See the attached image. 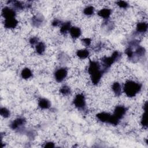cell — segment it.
<instances>
[{
  "instance_id": "ba28073f",
  "label": "cell",
  "mask_w": 148,
  "mask_h": 148,
  "mask_svg": "<svg viewBox=\"0 0 148 148\" xmlns=\"http://www.w3.org/2000/svg\"><path fill=\"white\" fill-rule=\"evenodd\" d=\"M26 120L23 117H18L14 120L10 124V128L12 130H21L25 125Z\"/></svg>"
},
{
  "instance_id": "d4e9b609",
  "label": "cell",
  "mask_w": 148,
  "mask_h": 148,
  "mask_svg": "<svg viewBox=\"0 0 148 148\" xmlns=\"http://www.w3.org/2000/svg\"><path fill=\"white\" fill-rule=\"evenodd\" d=\"M0 114L3 118H8L10 115V111L6 108H1L0 109Z\"/></svg>"
},
{
  "instance_id": "cb8c5ba5",
  "label": "cell",
  "mask_w": 148,
  "mask_h": 148,
  "mask_svg": "<svg viewBox=\"0 0 148 148\" xmlns=\"http://www.w3.org/2000/svg\"><path fill=\"white\" fill-rule=\"evenodd\" d=\"M140 124L142 125V127L145 128H146L147 127V110L144 111L141 120H140Z\"/></svg>"
},
{
  "instance_id": "5bb4252c",
  "label": "cell",
  "mask_w": 148,
  "mask_h": 148,
  "mask_svg": "<svg viewBox=\"0 0 148 148\" xmlns=\"http://www.w3.org/2000/svg\"><path fill=\"white\" fill-rule=\"evenodd\" d=\"M111 13L112 10L109 8H103L98 12V15L104 19H108L110 17Z\"/></svg>"
},
{
  "instance_id": "7c38bea8",
  "label": "cell",
  "mask_w": 148,
  "mask_h": 148,
  "mask_svg": "<svg viewBox=\"0 0 148 148\" xmlns=\"http://www.w3.org/2000/svg\"><path fill=\"white\" fill-rule=\"evenodd\" d=\"M71 36L73 39H77L79 38L82 34V31L80 28L77 27H71L69 31Z\"/></svg>"
},
{
  "instance_id": "3957f363",
  "label": "cell",
  "mask_w": 148,
  "mask_h": 148,
  "mask_svg": "<svg viewBox=\"0 0 148 148\" xmlns=\"http://www.w3.org/2000/svg\"><path fill=\"white\" fill-rule=\"evenodd\" d=\"M120 56V53L117 51H115L112 53L111 56L103 57L101 61L103 66L102 69L104 71V72H105L112 64H113L117 60H118Z\"/></svg>"
},
{
  "instance_id": "9a60e30c",
  "label": "cell",
  "mask_w": 148,
  "mask_h": 148,
  "mask_svg": "<svg viewBox=\"0 0 148 148\" xmlns=\"http://www.w3.org/2000/svg\"><path fill=\"white\" fill-rule=\"evenodd\" d=\"M38 106L42 109H47L50 107L51 103L47 99L42 98L38 101Z\"/></svg>"
},
{
  "instance_id": "277c9868",
  "label": "cell",
  "mask_w": 148,
  "mask_h": 148,
  "mask_svg": "<svg viewBox=\"0 0 148 148\" xmlns=\"http://www.w3.org/2000/svg\"><path fill=\"white\" fill-rule=\"evenodd\" d=\"M73 103L75 106L79 110H84L86 108V99L84 96L82 94H78L75 96L73 101Z\"/></svg>"
},
{
  "instance_id": "2e32d148",
  "label": "cell",
  "mask_w": 148,
  "mask_h": 148,
  "mask_svg": "<svg viewBox=\"0 0 148 148\" xmlns=\"http://www.w3.org/2000/svg\"><path fill=\"white\" fill-rule=\"evenodd\" d=\"M112 90L116 97H119L122 91L121 86L119 82H114L112 86Z\"/></svg>"
},
{
  "instance_id": "30bf717a",
  "label": "cell",
  "mask_w": 148,
  "mask_h": 148,
  "mask_svg": "<svg viewBox=\"0 0 148 148\" xmlns=\"http://www.w3.org/2000/svg\"><path fill=\"white\" fill-rule=\"evenodd\" d=\"M18 21L16 18L5 19L4 27L7 29H14L18 25Z\"/></svg>"
},
{
  "instance_id": "8fae6325",
  "label": "cell",
  "mask_w": 148,
  "mask_h": 148,
  "mask_svg": "<svg viewBox=\"0 0 148 148\" xmlns=\"http://www.w3.org/2000/svg\"><path fill=\"white\" fill-rule=\"evenodd\" d=\"M112 114L107 113V112H101L97 114V119L101 122L109 123L110 120L111 119Z\"/></svg>"
},
{
  "instance_id": "d6986e66",
  "label": "cell",
  "mask_w": 148,
  "mask_h": 148,
  "mask_svg": "<svg viewBox=\"0 0 148 148\" xmlns=\"http://www.w3.org/2000/svg\"><path fill=\"white\" fill-rule=\"evenodd\" d=\"M71 27V23L69 21L63 23L60 27V32L65 35L69 31Z\"/></svg>"
},
{
  "instance_id": "6da1fadb",
  "label": "cell",
  "mask_w": 148,
  "mask_h": 148,
  "mask_svg": "<svg viewBox=\"0 0 148 148\" xmlns=\"http://www.w3.org/2000/svg\"><path fill=\"white\" fill-rule=\"evenodd\" d=\"M88 73L90 76L92 83L94 85H97L100 82L105 72L98 62L90 60L88 66Z\"/></svg>"
},
{
  "instance_id": "603a6c76",
  "label": "cell",
  "mask_w": 148,
  "mask_h": 148,
  "mask_svg": "<svg viewBox=\"0 0 148 148\" xmlns=\"http://www.w3.org/2000/svg\"><path fill=\"white\" fill-rule=\"evenodd\" d=\"M60 92L61 94H62L64 95H68L71 93V90L69 87L67 86H63L61 87L60 90Z\"/></svg>"
},
{
  "instance_id": "484cf974",
  "label": "cell",
  "mask_w": 148,
  "mask_h": 148,
  "mask_svg": "<svg viewBox=\"0 0 148 148\" xmlns=\"http://www.w3.org/2000/svg\"><path fill=\"white\" fill-rule=\"evenodd\" d=\"M116 4L119 8L122 9H127L129 6V4L126 1H117Z\"/></svg>"
},
{
  "instance_id": "f1b7e54d",
  "label": "cell",
  "mask_w": 148,
  "mask_h": 148,
  "mask_svg": "<svg viewBox=\"0 0 148 148\" xmlns=\"http://www.w3.org/2000/svg\"><path fill=\"white\" fill-rule=\"evenodd\" d=\"M62 23H61V21L58 20V19H57V18H55L51 23V25L53 26V27H57L60 25H61Z\"/></svg>"
},
{
  "instance_id": "5b68a950",
  "label": "cell",
  "mask_w": 148,
  "mask_h": 148,
  "mask_svg": "<svg viewBox=\"0 0 148 148\" xmlns=\"http://www.w3.org/2000/svg\"><path fill=\"white\" fill-rule=\"evenodd\" d=\"M68 71L65 68H61L56 71L54 73V78L56 80L60 83L62 82L67 76Z\"/></svg>"
},
{
  "instance_id": "ffe728a7",
  "label": "cell",
  "mask_w": 148,
  "mask_h": 148,
  "mask_svg": "<svg viewBox=\"0 0 148 148\" xmlns=\"http://www.w3.org/2000/svg\"><path fill=\"white\" fill-rule=\"evenodd\" d=\"M46 49V46L42 42H39L35 46V50L38 54H42Z\"/></svg>"
},
{
  "instance_id": "9c48e42d",
  "label": "cell",
  "mask_w": 148,
  "mask_h": 148,
  "mask_svg": "<svg viewBox=\"0 0 148 148\" xmlns=\"http://www.w3.org/2000/svg\"><path fill=\"white\" fill-rule=\"evenodd\" d=\"M44 17L40 14H36L31 19V23L35 27H40L44 23Z\"/></svg>"
},
{
  "instance_id": "4316f807",
  "label": "cell",
  "mask_w": 148,
  "mask_h": 148,
  "mask_svg": "<svg viewBox=\"0 0 148 148\" xmlns=\"http://www.w3.org/2000/svg\"><path fill=\"white\" fill-rule=\"evenodd\" d=\"M39 42V39L36 36H32L29 40V43L32 46H35Z\"/></svg>"
},
{
  "instance_id": "f546056e",
  "label": "cell",
  "mask_w": 148,
  "mask_h": 148,
  "mask_svg": "<svg viewBox=\"0 0 148 148\" xmlns=\"http://www.w3.org/2000/svg\"><path fill=\"white\" fill-rule=\"evenodd\" d=\"M45 147H49V148H53L55 147V145L52 142H47L45 143V145L43 146Z\"/></svg>"
},
{
  "instance_id": "8992f818",
  "label": "cell",
  "mask_w": 148,
  "mask_h": 148,
  "mask_svg": "<svg viewBox=\"0 0 148 148\" xmlns=\"http://www.w3.org/2000/svg\"><path fill=\"white\" fill-rule=\"evenodd\" d=\"M127 112V109L123 105H118L116 106L113 114H112L117 120L120 121V119H121L124 115Z\"/></svg>"
},
{
  "instance_id": "52a82bcc",
  "label": "cell",
  "mask_w": 148,
  "mask_h": 148,
  "mask_svg": "<svg viewBox=\"0 0 148 148\" xmlns=\"http://www.w3.org/2000/svg\"><path fill=\"white\" fill-rule=\"evenodd\" d=\"M16 14L15 9L12 8L5 7L2 10V16L5 19L15 18Z\"/></svg>"
},
{
  "instance_id": "7a4b0ae2",
  "label": "cell",
  "mask_w": 148,
  "mask_h": 148,
  "mask_svg": "<svg viewBox=\"0 0 148 148\" xmlns=\"http://www.w3.org/2000/svg\"><path fill=\"white\" fill-rule=\"evenodd\" d=\"M142 89V84L139 83L129 80L124 84L123 90L128 97H134L139 93Z\"/></svg>"
},
{
  "instance_id": "e0dca14e",
  "label": "cell",
  "mask_w": 148,
  "mask_h": 148,
  "mask_svg": "<svg viewBox=\"0 0 148 148\" xmlns=\"http://www.w3.org/2000/svg\"><path fill=\"white\" fill-rule=\"evenodd\" d=\"M90 54V52L87 49H80L76 51V56L82 60L87 58Z\"/></svg>"
},
{
  "instance_id": "83f0119b",
  "label": "cell",
  "mask_w": 148,
  "mask_h": 148,
  "mask_svg": "<svg viewBox=\"0 0 148 148\" xmlns=\"http://www.w3.org/2000/svg\"><path fill=\"white\" fill-rule=\"evenodd\" d=\"M82 43L83 45L86 47L89 46L91 43V40L89 38H84L82 39Z\"/></svg>"
},
{
  "instance_id": "4fadbf2b",
  "label": "cell",
  "mask_w": 148,
  "mask_h": 148,
  "mask_svg": "<svg viewBox=\"0 0 148 148\" xmlns=\"http://www.w3.org/2000/svg\"><path fill=\"white\" fill-rule=\"evenodd\" d=\"M147 30V24L142 21L137 23L136 26V32L138 34H143Z\"/></svg>"
},
{
  "instance_id": "7402d4cb",
  "label": "cell",
  "mask_w": 148,
  "mask_h": 148,
  "mask_svg": "<svg viewBox=\"0 0 148 148\" xmlns=\"http://www.w3.org/2000/svg\"><path fill=\"white\" fill-rule=\"evenodd\" d=\"M94 12V8L92 6H87L83 10V13L87 16L92 15Z\"/></svg>"
},
{
  "instance_id": "44dd1931",
  "label": "cell",
  "mask_w": 148,
  "mask_h": 148,
  "mask_svg": "<svg viewBox=\"0 0 148 148\" xmlns=\"http://www.w3.org/2000/svg\"><path fill=\"white\" fill-rule=\"evenodd\" d=\"M9 3H10L13 6V8L14 9H17V10H20V9H23L25 7V5H24L22 2L20 1H9Z\"/></svg>"
},
{
  "instance_id": "ac0fdd59",
  "label": "cell",
  "mask_w": 148,
  "mask_h": 148,
  "mask_svg": "<svg viewBox=\"0 0 148 148\" xmlns=\"http://www.w3.org/2000/svg\"><path fill=\"white\" fill-rule=\"evenodd\" d=\"M21 76L24 79H28L32 76V73L30 69L28 68H24L21 72Z\"/></svg>"
}]
</instances>
